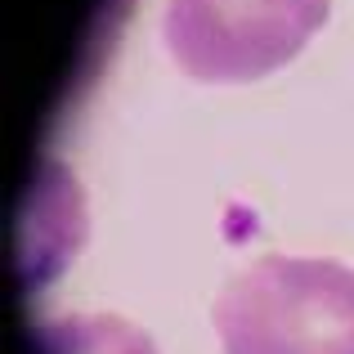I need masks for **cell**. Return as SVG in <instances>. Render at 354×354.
Masks as SVG:
<instances>
[{
    "mask_svg": "<svg viewBox=\"0 0 354 354\" xmlns=\"http://www.w3.org/2000/svg\"><path fill=\"white\" fill-rule=\"evenodd\" d=\"M220 354H354V269L269 251L211 301Z\"/></svg>",
    "mask_w": 354,
    "mask_h": 354,
    "instance_id": "1",
    "label": "cell"
},
{
    "mask_svg": "<svg viewBox=\"0 0 354 354\" xmlns=\"http://www.w3.org/2000/svg\"><path fill=\"white\" fill-rule=\"evenodd\" d=\"M332 0H166L162 45L193 81H256L301 54Z\"/></svg>",
    "mask_w": 354,
    "mask_h": 354,
    "instance_id": "2",
    "label": "cell"
},
{
    "mask_svg": "<svg viewBox=\"0 0 354 354\" xmlns=\"http://www.w3.org/2000/svg\"><path fill=\"white\" fill-rule=\"evenodd\" d=\"M41 354H157L153 341L117 314H63L36 323Z\"/></svg>",
    "mask_w": 354,
    "mask_h": 354,
    "instance_id": "3",
    "label": "cell"
}]
</instances>
